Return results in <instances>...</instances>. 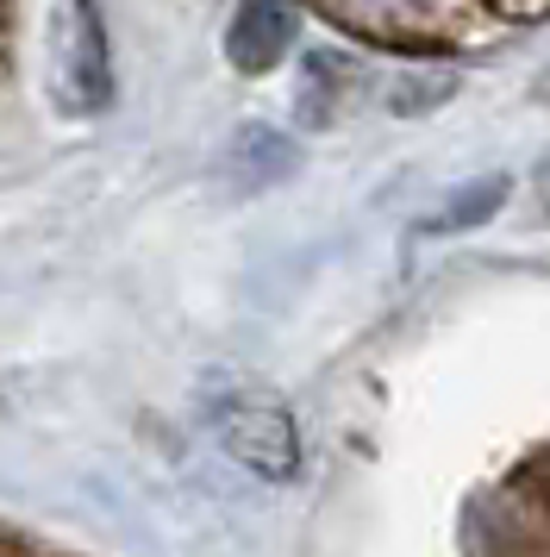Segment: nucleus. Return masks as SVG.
Returning a JSON list of instances; mask_svg holds the SVG:
<instances>
[{
    "label": "nucleus",
    "mask_w": 550,
    "mask_h": 557,
    "mask_svg": "<svg viewBox=\"0 0 550 557\" xmlns=\"http://www.w3.org/2000/svg\"><path fill=\"white\" fill-rule=\"evenodd\" d=\"M325 20L350 38H375L382 51H445L470 32L538 26L550 7H325Z\"/></svg>",
    "instance_id": "obj_1"
},
{
    "label": "nucleus",
    "mask_w": 550,
    "mask_h": 557,
    "mask_svg": "<svg viewBox=\"0 0 550 557\" xmlns=\"http://www.w3.org/2000/svg\"><path fill=\"white\" fill-rule=\"evenodd\" d=\"M213 432H220V445L245 470H257V476H295L300 470V438L295 426H288V413H275V407H250V401H225L220 413H213Z\"/></svg>",
    "instance_id": "obj_2"
},
{
    "label": "nucleus",
    "mask_w": 550,
    "mask_h": 557,
    "mask_svg": "<svg viewBox=\"0 0 550 557\" xmlns=\"http://www.w3.org/2000/svg\"><path fill=\"white\" fill-rule=\"evenodd\" d=\"M295 7H238L232 13V26H225V57H232V70H245V76H263V70H275L282 57H288V45H295Z\"/></svg>",
    "instance_id": "obj_3"
},
{
    "label": "nucleus",
    "mask_w": 550,
    "mask_h": 557,
    "mask_svg": "<svg viewBox=\"0 0 550 557\" xmlns=\"http://www.w3.org/2000/svg\"><path fill=\"white\" fill-rule=\"evenodd\" d=\"M75 95H82V107L88 113H100V107L113 101V63H107V38H100V13L95 7H82L75 13Z\"/></svg>",
    "instance_id": "obj_4"
},
{
    "label": "nucleus",
    "mask_w": 550,
    "mask_h": 557,
    "mask_svg": "<svg viewBox=\"0 0 550 557\" xmlns=\"http://www.w3.org/2000/svg\"><path fill=\"white\" fill-rule=\"evenodd\" d=\"M500 201H507V176H488V182H475V188H457V201H450L445 213H432V220H425V232L482 226L488 213H500Z\"/></svg>",
    "instance_id": "obj_5"
},
{
    "label": "nucleus",
    "mask_w": 550,
    "mask_h": 557,
    "mask_svg": "<svg viewBox=\"0 0 550 557\" xmlns=\"http://www.w3.org/2000/svg\"><path fill=\"white\" fill-rule=\"evenodd\" d=\"M450 95H457V76H407L395 88V113H432V107H445Z\"/></svg>",
    "instance_id": "obj_6"
}]
</instances>
